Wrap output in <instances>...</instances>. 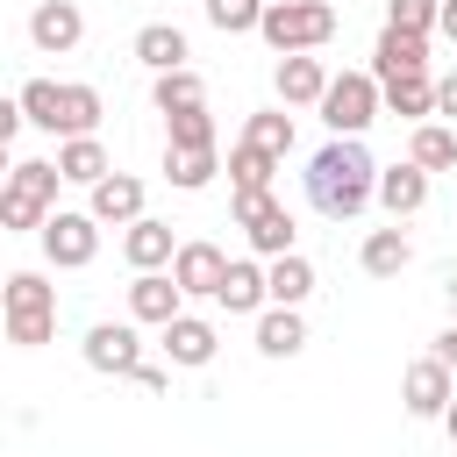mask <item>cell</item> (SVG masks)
Here are the masks:
<instances>
[{"mask_svg": "<svg viewBox=\"0 0 457 457\" xmlns=\"http://www.w3.org/2000/svg\"><path fill=\"white\" fill-rule=\"evenodd\" d=\"M307 200H314V214H328V221L364 214V207L378 200V164H371V150H364L357 136L321 143V150L307 157Z\"/></svg>", "mask_w": 457, "mask_h": 457, "instance_id": "obj_1", "label": "cell"}, {"mask_svg": "<svg viewBox=\"0 0 457 457\" xmlns=\"http://www.w3.org/2000/svg\"><path fill=\"white\" fill-rule=\"evenodd\" d=\"M57 186H64V171H57V164H43V157H14L7 193H0V221H7V228H43V221H50Z\"/></svg>", "mask_w": 457, "mask_h": 457, "instance_id": "obj_2", "label": "cell"}, {"mask_svg": "<svg viewBox=\"0 0 457 457\" xmlns=\"http://www.w3.org/2000/svg\"><path fill=\"white\" fill-rule=\"evenodd\" d=\"M257 36H264L271 50H286V57H300V50H314V43L336 36V7H328V0H271Z\"/></svg>", "mask_w": 457, "mask_h": 457, "instance_id": "obj_3", "label": "cell"}, {"mask_svg": "<svg viewBox=\"0 0 457 457\" xmlns=\"http://www.w3.org/2000/svg\"><path fill=\"white\" fill-rule=\"evenodd\" d=\"M57 328V293L43 286V271H14L7 278V343L14 350H43Z\"/></svg>", "mask_w": 457, "mask_h": 457, "instance_id": "obj_4", "label": "cell"}, {"mask_svg": "<svg viewBox=\"0 0 457 457\" xmlns=\"http://www.w3.org/2000/svg\"><path fill=\"white\" fill-rule=\"evenodd\" d=\"M378 79L371 71H343V79H328V93H321V121L336 129V136H364L371 121H378Z\"/></svg>", "mask_w": 457, "mask_h": 457, "instance_id": "obj_5", "label": "cell"}, {"mask_svg": "<svg viewBox=\"0 0 457 457\" xmlns=\"http://www.w3.org/2000/svg\"><path fill=\"white\" fill-rule=\"evenodd\" d=\"M236 228L250 236V250L264 257H293V214L271 193H236Z\"/></svg>", "mask_w": 457, "mask_h": 457, "instance_id": "obj_6", "label": "cell"}, {"mask_svg": "<svg viewBox=\"0 0 457 457\" xmlns=\"http://www.w3.org/2000/svg\"><path fill=\"white\" fill-rule=\"evenodd\" d=\"M400 400H407V414H421V421H443V414H450V400H457V386H450V364H443V357H414V364L400 371Z\"/></svg>", "mask_w": 457, "mask_h": 457, "instance_id": "obj_7", "label": "cell"}, {"mask_svg": "<svg viewBox=\"0 0 457 457\" xmlns=\"http://www.w3.org/2000/svg\"><path fill=\"white\" fill-rule=\"evenodd\" d=\"M43 257L64 264V271L93 264V257H100V221H93V214H50V221H43Z\"/></svg>", "mask_w": 457, "mask_h": 457, "instance_id": "obj_8", "label": "cell"}, {"mask_svg": "<svg viewBox=\"0 0 457 457\" xmlns=\"http://www.w3.org/2000/svg\"><path fill=\"white\" fill-rule=\"evenodd\" d=\"M86 364L93 371H114V378H136L143 371V336L129 321H93L86 328Z\"/></svg>", "mask_w": 457, "mask_h": 457, "instance_id": "obj_9", "label": "cell"}, {"mask_svg": "<svg viewBox=\"0 0 457 457\" xmlns=\"http://www.w3.org/2000/svg\"><path fill=\"white\" fill-rule=\"evenodd\" d=\"M186 293H179V278L171 271H136V286H129V314L136 321H150V328H171L186 307H179Z\"/></svg>", "mask_w": 457, "mask_h": 457, "instance_id": "obj_10", "label": "cell"}, {"mask_svg": "<svg viewBox=\"0 0 457 457\" xmlns=\"http://www.w3.org/2000/svg\"><path fill=\"white\" fill-rule=\"evenodd\" d=\"M171 278H179V293H221V278H228V257L214 250V243H179V257H171Z\"/></svg>", "mask_w": 457, "mask_h": 457, "instance_id": "obj_11", "label": "cell"}, {"mask_svg": "<svg viewBox=\"0 0 457 457\" xmlns=\"http://www.w3.org/2000/svg\"><path fill=\"white\" fill-rule=\"evenodd\" d=\"M29 36H36V50H50V57H64L79 36H86V14L71 7V0H43L36 14H29Z\"/></svg>", "mask_w": 457, "mask_h": 457, "instance_id": "obj_12", "label": "cell"}, {"mask_svg": "<svg viewBox=\"0 0 457 457\" xmlns=\"http://www.w3.org/2000/svg\"><path fill=\"white\" fill-rule=\"evenodd\" d=\"M407 71H428V43L407 36V29H386L378 50H371V79L386 86V79H407Z\"/></svg>", "mask_w": 457, "mask_h": 457, "instance_id": "obj_13", "label": "cell"}, {"mask_svg": "<svg viewBox=\"0 0 457 457\" xmlns=\"http://www.w3.org/2000/svg\"><path fill=\"white\" fill-rule=\"evenodd\" d=\"M93 221H143V179H129V171H107L100 186H93V207H86Z\"/></svg>", "mask_w": 457, "mask_h": 457, "instance_id": "obj_14", "label": "cell"}, {"mask_svg": "<svg viewBox=\"0 0 457 457\" xmlns=\"http://www.w3.org/2000/svg\"><path fill=\"white\" fill-rule=\"evenodd\" d=\"M321 93H328V71H321V57H278V100L286 107H321Z\"/></svg>", "mask_w": 457, "mask_h": 457, "instance_id": "obj_15", "label": "cell"}, {"mask_svg": "<svg viewBox=\"0 0 457 457\" xmlns=\"http://www.w3.org/2000/svg\"><path fill=\"white\" fill-rule=\"evenodd\" d=\"M121 257L136 264V271H157V264H171L179 257V243H171V221H129V236H121Z\"/></svg>", "mask_w": 457, "mask_h": 457, "instance_id": "obj_16", "label": "cell"}, {"mask_svg": "<svg viewBox=\"0 0 457 457\" xmlns=\"http://www.w3.org/2000/svg\"><path fill=\"white\" fill-rule=\"evenodd\" d=\"M421 200H428V171H421L414 157H407V164H393V171H378V207H386L393 221H400V214H414Z\"/></svg>", "mask_w": 457, "mask_h": 457, "instance_id": "obj_17", "label": "cell"}, {"mask_svg": "<svg viewBox=\"0 0 457 457\" xmlns=\"http://www.w3.org/2000/svg\"><path fill=\"white\" fill-rule=\"evenodd\" d=\"M228 314H257L264 300H271V278L257 271V264H243V257H228V278H221V293H214Z\"/></svg>", "mask_w": 457, "mask_h": 457, "instance_id": "obj_18", "label": "cell"}, {"mask_svg": "<svg viewBox=\"0 0 457 457\" xmlns=\"http://www.w3.org/2000/svg\"><path fill=\"white\" fill-rule=\"evenodd\" d=\"M136 57L164 79V71H186V36L171 29V21H150V29H136Z\"/></svg>", "mask_w": 457, "mask_h": 457, "instance_id": "obj_19", "label": "cell"}, {"mask_svg": "<svg viewBox=\"0 0 457 457\" xmlns=\"http://www.w3.org/2000/svg\"><path fill=\"white\" fill-rule=\"evenodd\" d=\"M378 93H386V107H393V114H407L414 129H421V121L436 114V79H428V71H407V79H386Z\"/></svg>", "mask_w": 457, "mask_h": 457, "instance_id": "obj_20", "label": "cell"}, {"mask_svg": "<svg viewBox=\"0 0 457 457\" xmlns=\"http://www.w3.org/2000/svg\"><path fill=\"white\" fill-rule=\"evenodd\" d=\"M57 171L71 179V186H100L114 164H107V150H100V136H71V143H57Z\"/></svg>", "mask_w": 457, "mask_h": 457, "instance_id": "obj_21", "label": "cell"}, {"mask_svg": "<svg viewBox=\"0 0 457 457\" xmlns=\"http://www.w3.org/2000/svg\"><path fill=\"white\" fill-rule=\"evenodd\" d=\"M357 257H364V271H371V278H400V271H407V257H414V243H407L400 228H371Z\"/></svg>", "mask_w": 457, "mask_h": 457, "instance_id": "obj_22", "label": "cell"}, {"mask_svg": "<svg viewBox=\"0 0 457 457\" xmlns=\"http://www.w3.org/2000/svg\"><path fill=\"white\" fill-rule=\"evenodd\" d=\"M264 278H271V307H300V300L314 293V264H307L300 250H293V257H271Z\"/></svg>", "mask_w": 457, "mask_h": 457, "instance_id": "obj_23", "label": "cell"}, {"mask_svg": "<svg viewBox=\"0 0 457 457\" xmlns=\"http://www.w3.org/2000/svg\"><path fill=\"white\" fill-rule=\"evenodd\" d=\"M300 343H307L300 307H264V314H257V350H264V357H293Z\"/></svg>", "mask_w": 457, "mask_h": 457, "instance_id": "obj_24", "label": "cell"}, {"mask_svg": "<svg viewBox=\"0 0 457 457\" xmlns=\"http://www.w3.org/2000/svg\"><path fill=\"white\" fill-rule=\"evenodd\" d=\"M164 350H171V364H207V357H214V321L179 314V321L164 328Z\"/></svg>", "mask_w": 457, "mask_h": 457, "instance_id": "obj_25", "label": "cell"}, {"mask_svg": "<svg viewBox=\"0 0 457 457\" xmlns=\"http://www.w3.org/2000/svg\"><path fill=\"white\" fill-rule=\"evenodd\" d=\"M271 171H278L271 150H257V143H236V150H228V179H236V193H271Z\"/></svg>", "mask_w": 457, "mask_h": 457, "instance_id": "obj_26", "label": "cell"}, {"mask_svg": "<svg viewBox=\"0 0 457 457\" xmlns=\"http://www.w3.org/2000/svg\"><path fill=\"white\" fill-rule=\"evenodd\" d=\"M407 157H414L421 171H450V164H457V129L421 121V129H414V143H407Z\"/></svg>", "mask_w": 457, "mask_h": 457, "instance_id": "obj_27", "label": "cell"}, {"mask_svg": "<svg viewBox=\"0 0 457 457\" xmlns=\"http://www.w3.org/2000/svg\"><path fill=\"white\" fill-rule=\"evenodd\" d=\"M100 129V93L93 86H64V114H57V136H93Z\"/></svg>", "mask_w": 457, "mask_h": 457, "instance_id": "obj_28", "label": "cell"}, {"mask_svg": "<svg viewBox=\"0 0 457 457\" xmlns=\"http://www.w3.org/2000/svg\"><path fill=\"white\" fill-rule=\"evenodd\" d=\"M186 107H207L200 71H164V79H157V114H186Z\"/></svg>", "mask_w": 457, "mask_h": 457, "instance_id": "obj_29", "label": "cell"}, {"mask_svg": "<svg viewBox=\"0 0 457 457\" xmlns=\"http://www.w3.org/2000/svg\"><path fill=\"white\" fill-rule=\"evenodd\" d=\"M21 114H29L36 129H50V136H57V114H64V86H57V79H29V86H21Z\"/></svg>", "mask_w": 457, "mask_h": 457, "instance_id": "obj_30", "label": "cell"}, {"mask_svg": "<svg viewBox=\"0 0 457 457\" xmlns=\"http://www.w3.org/2000/svg\"><path fill=\"white\" fill-rule=\"evenodd\" d=\"M164 179H171L179 193H200V186L214 179V150H164Z\"/></svg>", "mask_w": 457, "mask_h": 457, "instance_id": "obj_31", "label": "cell"}, {"mask_svg": "<svg viewBox=\"0 0 457 457\" xmlns=\"http://www.w3.org/2000/svg\"><path fill=\"white\" fill-rule=\"evenodd\" d=\"M264 7L271 0H207V21L221 36H243V29H264Z\"/></svg>", "mask_w": 457, "mask_h": 457, "instance_id": "obj_32", "label": "cell"}, {"mask_svg": "<svg viewBox=\"0 0 457 457\" xmlns=\"http://www.w3.org/2000/svg\"><path fill=\"white\" fill-rule=\"evenodd\" d=\"M171 121V150H214V114L207 107H186V114H164Z\"/></svg>", "mask_w": 457, "mask_h": 457, "instance_id": "obj_33", "label": "cell"}, {"mask_svg": "<svg viewBox=\"0 0 457 457\" xmlns=\"http://www.w3.org/2000/svg\"><path fill=\"white\" fill-rule=\"evenodd\" d=\"M243 143L286 157V150H293V114H250V121H243Z\"/></svg>", "mask_w": 457, "mask_h": 457, "instance_id": "obj_34", "label": "cell"}, {"mask_svg": "<svg viewBox=\"0 0 457 457\" xmlns=\"http://www.w3.org/2000/svg\"><path fill=\"white\" fill-rule=\"evenodd\" d=\"M428 21H443V0H386V29L428 36Z\"/></svg>", "mask_w": 457, "mask_h": 457, "instance_id": "obj_35", "label": "cell"}, {"mask_svg": "<svg viewBox=\"0 0 457 457\" xmlns=\"http://www.w3.org/2000/svg\"><path fill=\"white\" fill-rule=\"evenodd\" d=\"M436 114H450V121H457V71H450V79H436Z\"/></svg>", "mask_w": 457, "mask_h": 457, "instance_id": "obj_36", "label": "cell"}, {"mask_svg": "<svg viewBox=\"0 0 457 457\" xmlns=\"http://www.w3.org/2000/svg\"><path fill=\"white\" fill-rule=\"evenodd\" d=\"M136 386H143V393H164V386H171V371H157V364H143V371H136Z\"/></svg>", "mask_w": 457, "mask_h": 457, "instance_id": "obj_37", "label": "cell"}, {"mask_svg": "<svg viewBox=\"0 0 457 457\" xmlns=\"http://www.w3.org/2000/svg\"><path fill=\"white\" fill-rule=\"evenodd\" d=\"M436 357H443V364H450V371H457V321H450V328H443V336H436Z\"/></svg>", "mask_w": 457, "mask_h": 457, "instance_id": "obj_38", "label": "cell"}, {"mask_svg": "<svg viewBox=\"0 0 457 457\" xmlns=\"http://www.w3.org/2000/svg\"><path fill=\"white\" fill-rule=\"evenodd\" d=\"M436 29H443V36L457 43V0H443V21H436Z\"/></svg>", "mask_w": 457, "mask_h": 457, "instance_id": "obj_39", "label": "cell"}, {"mask_svg": "<svg viewBox=\"0 0 457 457\" xmlns=\"http://www.w3.org/2000/svg\"><path fill=\"white\" fill-rule=\"evenodd\" d=\"M443 428H450V443H457V400H450V414H443Z\"/></svg>", "mask_w": 457, "mask_h": 457, "instance_id": "obj_40", "label": "cell"}]
</instances>
